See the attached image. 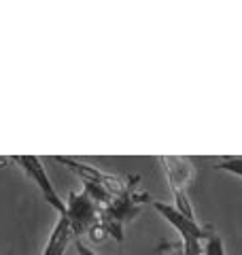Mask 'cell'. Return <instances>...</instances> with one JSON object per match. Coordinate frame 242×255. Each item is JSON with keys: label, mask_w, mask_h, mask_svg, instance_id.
<instances>
[{"label": "cell", "mask_w": 242, "mask_h": 255, "mask_svg": "<svg viewBox=\"0 0 242 255\" xmlns=\"http://www.w3.org/2000/svg\"><path fill=\"white\" fill-rule=\"evenodd\" d=\"M138 181L140 177H132L127 189L113 198L104 209H100V223H98L100 232L104 236L115 238L117 243H123V226L136 217V213L140 211L142 204L151 200L147 191H134Z\"/></svg>", "instance_id": "1"}, {"label": "cell", "mask_w": 242, "mask_h": 255, "mask_svg": "<svg viewBox=\"0 0 242 255\" xmlns=\"http://www.w3.org/2000/svg\"><path fill=\"white\" fill-rule=\"evenodd\" d=\"M151 204H153V209H155L161 217H164L176 232L181 234L185 255H200L202 253V241H206V238L211 236L213 228H200L196 221L187 219L181 211H176L172 204L157 202V200H153Z\"/></svg>", "instance_id": "2"}, {"label": "cell", "mask_w": 242, "mask_h": 255, "mask_svg": "<svg viewBox=\"0 0 242 255\" xmlns=\"http://www.w3.org/2000/svg\"><path fill=\"white\" fill-rule=\"evenodd\" d=\"M159 162L168 174V181H170V189L174 196V209L181 211L187 219H193L191 202L187 198V185L191 177L196 174L191 159L183 155H164V157H159Z\"/></svg>", "instance_id": "3"}, {"label": "cell", "mask_w": 242, "mask_h": 255, "mask_svg": "<svg viewBox=\"0 0 242 255\" xmlns=\"http://www.w3.org/2000/svg\"><path fill=\"white\" fill-rule=\"evenodd\" d=\"M66 219L72 238L90 234L100 223V206L96 204L85 191H70L66 200Z\"/></svg>", "instance_id": "4"}, {"label": "cell", "mask_w": 242, "mask_h": 255, "mask_svg": "<svg viewBox=\"0 0 242 255\" xmlns=\"http://www.w3.org/2000/svg\"><path fill=\"white\" fill-rule=\"evenodd\" d=\"M13 159L21 166L23 170H26L28 177L36 183V187L40 189L45 202L49 206H53V209L58 211L60 215H66V202L60 198V194L53 187V183L49 181V177H47V170L43 168V162H40L36 155H15Z\"/></svg>", "instance_id": "5"}, {"label": "cell", "mask_w": 242, "mask_h": 255, "mask_svg": "<svg viewBox=\"0 0 242 255\" xmlns=\"http://www.w3.org/2000/svg\"><path fill=\"white\" fill-rule=\"evenodd\" d=\"M55 162H60L62 166H66L68 170H72L81 179V183H94V185H102L107 187L113 196H119L121 191H125L127 185H130V181L121 179V177H115V174H107L98 168H94V166H87V164H81V162H75L72 157H64V155H58L55 157Z\"/></svg>", "instance_id": "6"}, {"label": "cell", "mask_w": 242, "mask_h": 255, "mask_svg": "<svg viewBox=\"0 0 242 255\" xmlns=\"http://www.w3.org/2000/svg\"><path fill=\"white\" fill-rule=\"evenodd\" d=\"M70 243H72V232H70L68 219H66V215H60L58 223H55L53 232L49 236V241H47L43 255H64Z\"/></svg>", "instance_id": "7"}, {"label": "cell", "mask_w": 242, "mask_h": 255, "mask_svg": "<svg viewBox=\"0 0 242 255\" xmlns=\"http://www.w3.org/2000/svg\"><path fill=\"white\" fill-rule=\"evenodd\" d=\"M217 170H225L230 174H236L242 179V155H230V157H221V162L215 164Z\"/></svg>", "instance_id": "8"}, {"label": "cell", "mask_w": 242, "mask_h": 255, "mask_svg": "<svg viewBox=\"0 0 242 255\" xmlns=\"http://www.w3.org/2000/svg\"><path fill=\"white\" fill-rule=\"evenodd\" d=\"M202 253L204 255H225V247H223V241L221 236L215 232H211V236L204 241V247H202Z\"/></svg>", "instance_id": "9"}, {"label": "cell", "mask_w": 242, "mask_h": 255, "mask_svg": "<svg viewBox=\"0 0 242 255\" xmlns=\"http://www.w3.org/2000/svg\"><path fill=\"white\" fill-rule=\"evenodd\" d=\"M77 253H79V255H96L92 249H87V247H85L83 243H79V241H77Z\"/></svg>", "instance_id": "10"}, {"label": "cell", "mask_w": 242, "mask_h": 255, "mask_svg": "<svg viewBox=\"0 0 242 255\" xmlns=\"http://www.w3.org/2000/svg\"><path fill=\"white\" fill-rule=\"evenodd\" d=\"M166 249H170V251H172V255H185L183 245H166Z\"/></svg>", "instance_id": "11"}]
</instances>
